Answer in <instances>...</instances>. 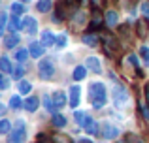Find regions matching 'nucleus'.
Listing matches in <instances>:
<instances>
[{
	"instance_id": "a211bd4d",
	"label": "nucleus",
	"mask_w": 149,
	"mask_h": 143,
	"mask_svg": "<svg viewBox=\"0 0 149 143\" xmlns=\"http://www.w3.org/2000/svg\"><path fill=\"white\" fill-rule=\"evenodd\" d=\"M53 124L57 126V128H62V126L66 124V119L62 117V115H58V113H53Z\"/></svg>"
},
{
	"instance_id": "2eb2a0df",
	"label": "nucleus",
	"mask_w": 149,
	"mask_h": 143,
	"mask_svg": "<svg viewBox=\"0 0 149 143\" xmlns=\"http://www.w3.org/2000/svg\"><path fill=\"white\" fill-rule=\"evenodd\" d=\"M38 106H40V102H38V98H26V102H25V109L26 111H36L38 109Z\"/></svg>"
},
{
	"instance_id": "79ce46f5",
	"label": "nucleus",
	"mask_w": 149,
	"mask_h": 143,
	"mask_svg": "<svg viewBox=\"0 0 149 143\" xmlns=\"http://www.w3.org/2000/svg\"><path fill=\"white\" fill-rule=\"evenodd\" d=\"M4 111H6V106H4V104L0 102V117H2V115H4Z\"/></svg>"
},
{
	"instance_id": "20e7f679",
	"label": "nucleus",
	"mask_w": 149,
	"mask_h": 143,
	"mask_svg": "<svg viewBox=\"0 0 149 143\" xmlns=\"http://www.w3.org/2000/svg\"><path fill=\"white\" fill-rule=\"evenodd\" d=\"M38 73H40L42 79H51L55 73V66H53V60H42L40 62V70H38Z\"/></svg>"
},
{
	"instance_id": "7ed1b4c3",
	"label": "nucleus",
	"mask_w": 149,
	"mask_h": 143,
	"mask_svg": "<svg viewBox=\"0 0 149 143\" xmlns=\"http://www.w3.org/2000/svg\"><path fill=\"white\" fill-rule=\"evenodd\" d=\"M113 102H115L117 107H125L128 104V92L127 88H123L121 85H117L115 88H113Z\"/></svg>"
},
{
	"instance_id": "9b49d317",
	"label": "nucleus",
	"mask_w": 149,
	"mask_h": 143,
	"mask_svg": "<svg viewBox=\"0 0 149 143\" xmlns=\"http://www.w3.org/2000/svg\"><path fill=\"white\" fill-rule=\"evenodd\" d=\"M29 51H30V55H32L34 59H38V57H42V55H44V44L32 41V44H30V47H29Z\"/></svg>"
},
{
	"instance_id": "412c9836",
	"label": "nucleus",
	"mask_w": 149,
	"mask_h": 143,
	"mask_svg": "<svg viewBox=\"0 0 149 143\" xmlns=\"http://www.w3.org/2000/svg\"><path fill=\"white\" fill-rule=\"evenodd\" d=\"M29 55H30L29 49H17V53H15V59H17L19 62H23V60L29 59Z\"/></svg>"
},
{
	"instance_id": "7c9ffc66",
	"label": "nucleus",
	"mask_w": 149,
	"mask_h": 143,
	"mask_svg": "<svg viewBox=\"0 0 149 143\" xmlns=\"http://www.w3.org/2000/svg\"><path fill=\"white\" fill-rule=\"evenodd\" d=\"M8 87H10V81H8V77H4L2 72H0V90H6Z\"/></svg>"
},
{
	"instance_id": "f3484780",
	"label": "nucleus",
	"mask_w": 149,
	"mask_h": 143,
	"mask_svg": "<svg viewBox=\"0 0 149 143\" xmlns=\"http://www.w3.org/2000/svg\"><path fill=\"white\" fill-rule=\"evenodd\" d=\"M10 28L13 30V32H15V30H19V28H23V23L19 21V17H17V15H13V17L10 19Z\"/></svg>"
},
{
	"instance_id": "e433bc0d",
	"label": "nucleus",
	"mask_w": 149,
	"mask_h": 143,
	"mask_svg": "<svg viewBox=\"0 0 149 143\" xmlns=\"http://www.w3.org/2000/svg\"><path fill=\"white\" fill-rule=\"evenodd\" d=\"M62 4H66V6H70V8H77V4L81 2V0H61Z\"/></svg>"
},
{
	"instance_id": "423d86ee",
	"label": "nucleus",
	"mask_w": 149,
	"mask_h": 143,
	"mask_svg": "<svg viewBox=\"0 0 149 143\" xmlns=\"http://www.w3.org/2000/svg\"><path fill=\"white\" fill-rule=\"evenodd\" d=\"M79 94H81V90H79V87H77V85H74L72 88H70V106L74 107V109H76L77 107V104H79Z\"/></svg>"
},
{
	"instance_id": "f704fd0d",
	"label": "nucleus",
	"mask_w": 149,
	"mask_h": 143,
	"mask_svg": "<svg viewBox=\"0 0 149 143\" xmlns=\"http://www.w3.org/2000/svg\"><path fill=\"white\" fill-rule=\"evenodd\" d=\"M127 143H143V141L138 136H134V134H127Z\"/></svg>"
},
{
	"instance_id": "49530a36",
	"label": "nucleus",
	"mask_w": 149,
	"mask_h": 143,
	"mask_svg": "<svg viewBox=\"0 0 149 143\" xmlns=\"http://www.w3.org/2000/svg\"><path fill=\"white\" fill-rule=\"evenodd\" d=\"M121 143H125V141H121Z\"/></svg>"
},
{
	"instance_id": "393cba45",
	"label": "nucleus",
	"mask_w": 149,
	"mask_h": 143,
	"mask_svg": "<svg viewBox=\"0 0 149 143\" xmlns=\"http://www.w3.org/2000/svg\"><path fill=\"white\" fill-rule=\"evenodd\" d=\"M138 36L140 38L147 36V23L146 21H138Z\"/></svg>"
},
{
	"instance_id": "aec40b11",
	"label": "nucleus",
	"mask_w": 149,
	"mask_h": 143,
	"mask_svg": "<svg viewBox=\"0 0 149 143\" xmlns=\"http://www.w3.org/2000/svg\"><path fill=\"white\" fill-rule=\"evenodd\" d=\"M44 106L49 113H55V111H57V107H55V104H53V98H49V96H44Z\"/></svg>"
},
{
	"instance_id": "c85d7f7f",
	"label": "nucleus",
	"mask_w": 149,
	"mask_h": 143,
	"mask_svg": "<svg viewBox=\"0 0 149 143\" xmlns=\"http://www.w3.org/2000/svg\"><path fill=\"white\" fill-rule=\"evenodd\" d=\"M74 117H76V122H77V124H81V126H83L85 121H87V115H85L83 111H76V113H74Z\"/></svg>"
},
{
	"instance_id": "4468645a",
	"label": "nucleus",
	"mask_w": 149,
	"mask_h": 143,
	"mask_svg": "<svg viewBox=\"0 0 149 143\" xmlns=\"http://www.w3.org/2000/svg\"><path fill=\"white\" fill-rule=\"evenodd\" d=\"M55 36H53V32H49V30H44V32H42V44L44 45H53L55 44Z\"/></svg>"
},
{
	"instance_id": "a18cd8bd",
	"label": "nucleus",
	"mask_w": 149,
	"mask_h": 143,
	"mask_svg": "<svg viewBox=\"0 0 149 143\" xmlns=\"http://www.w3.org/2000/svg\"><path fill=\"white\" fill-rule=\"evenodd\" d=\"M77 143H91L89 140H77Z\"/></svg>"
},
{
	"instance_id": "c9c22d12",
	"label": "nucleus",
	"mask_w": 149,
	"mask_h": 143,
	"mask_svg": "<svg viewBox=\"0 0 149 143\" xmlns=\"http://www.w3.org/2000/svg\"><path fill=\"white\" fill-rule=\"evenodd\" d=\"M6 21H8V15H6V13H0V36H2V32H4Z\"/></svg>"
},
{
	"instance_id": "f257e3e1",
	"label": "nucleus",
	"mask_w": 149,
	"mask_h": 143,
	"mask_svg": "<svg viewBox=\"0 0 149 143\" xmlns=\"http://www.w3.org/2000/svg\"><path fill=\"white\" fill-rule=\"evenodd\" d=\"M89 96H91L93 107H102L108 102V92H106L104 83H91L89 87Z\"/></svg>"
},
{
	"instance_id": "ddd939ff",
	"label": "nucleus",
	"mask_w": 149,
	"mask_h": 143,
	"mask_svg": "<svg viewBox=\"0 0 149 143\" xmlns=\"http://www.w3.org/2000/svg\"><path fill=\"white\" fill-rule=\"evenodd\" d=\"M87 66L91 68L95 73H102V66H100V60L96 57H89L87 59Z\"/></svg>"
},
{
	"instance_id": "bb28decb",
	"label": "nucleus",
	"mask_w": 149,
	"mask_h": 143,
	"mask_svg": "<svg viewBox=\"0 0 149 143\" xmlns=\"http://www.w3.org/2000/svg\"><path fill=\"white\" fill-rule=\"evenodd\" d=\"M21 106H23V102H21V98H19L17 94L10 98V107H11V109H19Z\"/></svg>"
},
{
	"instance_id": "37998d69",
	"label": "nucleus",
	"mask_w": 149,
	"mask_h": 143,
	"mask_svg": "<svg viewBox=\"0 0 149 143\" xmlns=\"http://www.w3.org/2000/svg\"><path fill=\"white\" fill-rule=\"evenodd\" d=\"M146 98H147V102H149V83L146 85Z\"/></svg>"
},
{
	"instance_id": "4c0bfd02",
	"label": "nucleus",
	"mask_w": 149,
	"mask_h": 143,
	"mask_svg": "<svg viewBox=\"0 0 149 143\" xmlns=\"http://www.w3.org/2000/svg\"><path fill=\"white\" fill-rule=\"evenodd\" d=\"M57 45H58V47L66 45V34H61V36H57Z\"/></svg>"
},
{
	"instance_id": "a878e982",
	"label": "nucleus",
	"mask_w": 149,
	"mask_h": 143,
	"mask_svg": "<svg viewBox=\"0 0 149 143\" xmlns=\"http://www.w3.org/2000/svg\"><path fill=\"white\" fill-rule=\"evenodd\" d=\"M10 70H11L10 59H8V57H2V59H0V72H10Z\"/></svg>"
},
{
	"instance_id": "2f4dec72",
	"label": "nucleus",
	"mask_w": 149,
	"mask_h": 143,
	"mask_svg": "<svg viewBox=\"0 0 149 143\" xmlns=\"http://www.w3.org/2000/svg\"><path fill=\"white\" fill-rule=\"evenodd\" d=\"M10 132V122L4 119V121H0V134H8Z\"/></svg>"
},
{
	"instance_id": "1a4fd4ad",
	"label": "nucleus",
	"mask_w": 149,
	"mask_h": 143,
	"mask_svg": "<svg viewBox=\"0 0 149 143\" xmlns=\"http://www.w3.org/2000/svg\"><path fill=\"white\" fill-rule=\"evenodd\" d=\"M104 47H106V51H108V53H113V51L119 49V44H117V40L113 36H106L104 38Z\"/></svg>"
},
{
	"instance_id": "a19ab883",
	"label": "nucleus",
	"mask_w": 149,
	"mask_h": 143,
	"mask_svg": "<svg viewBox=\"0 0 149 143\" xmlns=\"http://www.w3.org/2000/svg\"><path fill=\"white\" fill-rule=\"evenodd\" d=\"M140 109H142V115H143V117L149 119V107H146L143 104H140Z\"/></svg>"
},
{
	"instance_id": "ea45409f",
	"label": "nucleus",
	"mask_w": 149,
	"mask_h": 143,
	"mask_svg": "<svg viewBox=\"0 0 149 143\" xmlns=\"http://www.w3.org/2000/svg\"><path fill=\"white\" fill-rule=\"evenodd\" d=\"M142 13L146 15V19H149V2H143L142 4Z\"/></svg>"
},
{
	"instance_id": "5701e85b",
	"label": "nucleus",
	"mask_w": 149,
	"mask_h": 143,
	"mask_svg": "<svg viewBox=\"0 0 149 143\" xmlns=\"http://www.w3.org/2000/svg\"><path fill=\"white\" fill-rule=\"evenodd\" d=\"M83 41L87 45H93V47H95V45H98V38H96L95 34H85V36H83Z\"/></svg>"
},
{
	"instance_id": "f03ea898",
	"label": "nucleus",
	"mask_w": 149,
	"mask_h": 143,
	"mask_svg": "<svg viewBox=\"0 0 149 143\" xmlns=\"http://www.w3.org/2000/svg\"><path fill=\"white\" fill-rule=\"evenodd\" d=\"M26 140V132H25V122L17 121V126H15L13 132H10L8 136V143H25Z\"/></svg>"
},
{
	"instance_id": "6ab92c4d",
	"label": "nucleus",
	"mask_w": 149,
	"mask_h": 143,
	"mask_svg": "<svg viewBox=\"0 0 149 143\" xmlns=\"http://www.w3.org/2000/svg\"><path fill=\"white\" fill-rule=\"evenodd\" d=\"M30 90H32V85L29 81H19V92L21 94H29Z\"/></svg>"
},
{
	"instance_id": "473e14b6",
	"label": "nucleus",
	"mask_w": 149,
	"mask_h": 143,
	"mask_svg": "<svg viewBox=\"0 0 149 143\" xmlns=\"http://www.w3.org/2000/svg\"><path fill=\"white\" fill-rule=\"evenodd\" d=\"M140 55H142V59H143V62L149 66V49L147 47H142L140 49Z\"/></svg>"
},
{
	"instance_id": "39448f33",
	"label": "nucleus",
	"mask_w": 149,
	"mask_h": 143,
	"mask_svg": "<svg viewBox=\"0 0 149 143\" xmlns=\"http://www.w3.org/2000/svg\"><path fill=\"white\" fill-rule=\"evenodd\" d=\"M104 21H106V17H102L100 10H95L93 19H91V23H89V26H91V30H96V28H100V26H102V23H104Z\"/></svg>"
},
{
	"instance_id": "58836bf2",
	"label": "nucleus",
	"mask_w": 149,
	"mask_h": 143,
	"mask_svg": "<svg viewBox=\"0 0 149 143\" xmlns=\"http://www.w3.org/2000/svg\"><path fill=\"white\" fill-rule=\"evenodd\" d=\"M128 62H132L136 68H140V60H138V57H136V55H128Z\"/></svg>"
},
{
	"instance_id": "f8f14e48",
	"label": "nucleus",
	"mask_w": 149,
	"mask_h": 143,
	"mask_svg": "<svg viewBox=\"0 0 149 143\" xmlns=\"http://www.w3.org/2000/svg\"><path fill=\"white\" fill-rule=\"evenodd\" d=\"M53 104H55V107H57V109H61V107L66 104V94L62 90H57L53 94Z\"/></svg>"
},
{
	"instance_id": "c756f323",
	"label": "nucleus",
	"mask_w": 149,
	"mask_h": 143,
	"mask_svg": "<svg viewBox=\"0 0 149 143\" xmlns=\"http://www.w3.org/2000/svg\"><path fill=\"white\" fill-rule=\"evenodd\" d=\"M11 11H13V15H21L23 11H25V6H23V4H17V2H15L13 6H11Z\"/></svg>"
},
{
	"instance_id": "c03bdc74",
	"label": "nucleus",
	"mask_w": 149,
	"mask_h": 143,
	"mask_svg": "<svg viewBox=\"0 0 149 143\" xmlns=\"http://www.w3.org/2000/svg\"><path fill=\"white\" fill-rule=\"evenodd\" d=\"M40 143H53L51 140H45V137H40Z\"/></svg>"
},
{
	"instance_id": "b1692460",
	"label": "nucleus",
	"mask_w": 149,
	"mask_h": 143,
	"mask_svg": "<svg viewBox=\"0 0 149 143\" xmlns=\"http://www.w3.org/2000/svg\"><path fill=\"white\" fill-rule=\"evenodd\" d=\"M17 44H19V36H15V34L8 36V38H6V41H4V45H6V47H15Z\"/></svg>"
},
{
	"instance_id": "72a5a7b5",
	"label": "nucleus",
	"mask_w": 149,
	"mask_h": 143,
	"mask_svg": "<svg viewBox=\"0 0 149 143\" xmlns=\"http://www.w3.org/2000/svg\"><path fill=\"white\" fill-rule=\"evenodd\" d=\"M23 73H25L23 66H15V68H13V77H15V79H21V77H23Z\"/></svg>"
},
{
	"instance_id": "9d476101",
	"label": "nucleus",
	"mask_w": 149,
	"mask_h": 143,
	"mask_svg": "<svg viewBox=\"0 0 149 143\" xmlns=\"http://www.w3.org/2000/svg\"><path fill=\"white\" fill-rule=\"evenodd\" d=\"M83 128L87 130V134H93V136H96V134H98V122L93 121L91 117H87V121H85Z\"/></svg>"
},
{
	"instance_id": "dca6fc26",
	"label": "nucleus",
	"mask_w": 149,
	"mask_h": 143,
	"mask_svg": "<svg viewBox=\"0 0 149 143\" xmlns=\"http://www.w3.org/2000/svg\"><path fill=\"white\" fill-rule=\"evenodd\" d=\"M117 21H119V15H117V11H108V13H106V23H108L109 26H115Z\"/></svg>"
},
{
	"instance_id": "0eeeda50",
	"label": "nucleus",
	"mask_w": 149,
	"mask_h": 143,
	"mask_svg": "<svg viewBox=\"0 0 149 143\" xmlns=\"http://www.w3.org/2000/svg\"><path fill=\"white\" fill-rule=\"evenodd\" d=\"M102 136H104L106 140H115V137L119 136V128H117V126H111V124H106Z\"/></svg>"
},
{
	"instance_id": "4be33fe9",
	"label": "nucleus",
	"mask_w": 149,
	"mask_h": 143,
	"mask_svg": "<svg viewBox=\"0 0 149 143\" xmlns=\"http://www.w3.org/2000/svg\"><path fill=\"white\" fill-rule=\"evenodd\" d=\"M85 73H87L85 66H77L76 70H74V79H76V81H81V79L85 77Z\"/></svg>"
},
{
	"instance_id": "cd10ccee",
	"label": "nucleus",
	"mask_w": 149,
	"mask_h": 143,
	"mask_svg": "<svg viewBox=\"0 0 149 143\" xmlns=\"http://www.w3.org/2000/svg\"><path fill=\"white\" fill-rule=\"evenodd\" d=\"M38 10H40L42 13L49 11L51 10V0H40V2H38Z\"/></svg>"
},
{
	"instance_id": "6e6552de",
	"label": "nucleus",
	"mask_w": 149,
	"mask_h": 143,
	"mask_svg": "<svg viewBox=\"0 0 149 143\" xmlns=\"http://www.w3.org/2000/svg\"><path fill=\"white\" fill-rule=\"evenodd\" d=\"M23 28H25L29 34H36V30H38V23H36V19L26 17L25 21H23Z\"/></svg>"
}]
</instances>
